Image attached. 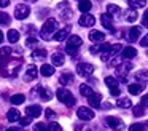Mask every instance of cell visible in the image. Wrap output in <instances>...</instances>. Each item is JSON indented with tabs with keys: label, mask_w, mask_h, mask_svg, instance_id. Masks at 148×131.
<instances>
[{
	"label": "cell",
	"mask_w": 148,
	"mask_h": 131,
	"mask_svg": "<svg viewBox=\"0 0 148 131\" xmlns=\"http://www.w3.org/2000/svg\"><path fill=\"white\" fill-rule=\"evenodd\" d=\"M132 112H134V117H143V115H145V107L142 104H138V105H135V107H134V110H132Z\"/></svg>",
	"instance_id": "34"
},
{
	"label": "cell",
	"mask_w": 148,
	"mask_h": 131,
	"mask_svg": "<svg viewBox=\"0 0 148 131\" xmlns=\"http://www.w3.org/2000/svg\"><path fill=\"white\" fill-rule=\"evenodd\" d=\"M127 89H129L131 94H140V93L145 89V85L143 83H132V85H129Z\"/></svg>",
	"instance_id": "17"
},
{
	"label": "cell",
	"mask_w": 148,
	"mask_h": 131,
	"mask_svg": "<svg viewBox=\"0 0 148 131\" xmlns=\"http://www.w3.org/2000/svg\"><path fill=\"white\" fill-rule=\"evenodd\" d=\"M100 22H102V26L107 29V30H110V32L115 30V27H113V22H112V19H110L108 15H102V16H100Z\"/></svg>",
	"instance_id": "14"
},
{
	"label": "cell",
	"mask_w": 148,
	"mask_h": 131,
	"mask_svg": "<svg viewBox=\"0 0 148 131\" xmlns=\"http://www.w3.org/2000/svg\"><path fill=\"white\" fill-rule=\"evenodd\" d=\"M140 45H142V46H145V48H147V46H148V34H147V35H145V37H143V38H142V42H140Z\"/></svg>",
	"instance_id": "45"
},
{
	"label": "cell",
	"mask_w": 148,
	"mask_h": 131,
	"mask_svg": "<svg viewBox=\"0 0 148 131\" xmlns=\"http://www.w3.org/2000/svg\"><path fill=\"white\" fill-rule=\"evenodd\" d=\"M56 29H58V21H56L54 18L46 19V22L43 24V27H42V37L45 38V40L53 38V32H54Z\"/></svg>",
	"instance_id": "1"
},
{
	"label": "cell",
	"mask_w": 148,
	"mask_h": 131,
	"mask_svg": "<svg viewBox=\"0 0 148 131\" xmlns=\"http://www.w3.org/2000/svg\"><path fill=\"white\" fill-rule=\"evenodd\" d=\"M37 75H38V69H37L35 66H29L27 67V72H26V80L29 82V80H35Z\"/></svg>",
	"instance_id": "18"
},
{
	"label": "cell",
	"mask_w": 148,
	"mask_h": 131,
	"mask_svg": "<svg viewBox=\"0 0 148 131\" xmlns=\"http://www.w3.org/2000/svg\"><path fill=\"white\" fill-rule=\"evenodd\" d=\"M116 105L121 109H127V107H132V102L129 98H118V101H116Z\"/></svg>",
	"instance_id": "27"
},
{
	"label": "cell",
	"mask_w": 148,
	"mask_h": 131,
	"mask_svg": "<svg viewBox=\"0 0 148 131\" xmlns=\"http://www.w3.org/2000/svg\"><path fill=\"white\" fill-rule=\"evenodd\" d=\"M91 8H92V3H91L89 0H80V2H78V10H80L83 15L88 13Z\"/></svg>",
	"instance_id": "22"
},
{
	"label": "cell",
	"mask_w": 148,
	"mask_h": 131,
	"mask_svg": "<svg viewBox=\"0 0 148 131\" xmlns=\"http://www.w3.org/2000/svg\"><path fill=\"white\" fill-rule=\"evenodd\" d=\"M140 104L143 105V107H148V93L147 94L143 96V98H142V101H140Z\"/></svg>",
	"instance_id": "44"
},
{
	"label": "cell",
	"mask_w": 148,
	"mask_h": 131,
	"mask_svg": "<svg viewBox=\"0 0 148 131\" xmlns=\"http://www.w3.org/2000/svg\"><path fill=\"white\" fill-rule=\"evenodd\" d=\"M147 126H148V121H147Z\"/></svg>",
	"instance_id": "50"
},
{
	"label": "cell",
	"mask_w": 148,
	"mask_h": 131,
	"mask_svg": "<svg viewBox=\"0 0 148 131\" xmlns=\"http://www.w3.org/2000/svg\"><path fill=\"white\" fill-rule=\"evenodd\" d=\"M119 51H123V46H121L119 43H113L112 48H110V51L100 54V59H102V61H108V59H112V58L115 56L116 53H119Z\"/></svg>",
	"instance_id": "8"
},
{
	"label": "cell",
	"mask_w": 148,
	"mask_h": 131,
	"mask_svg": "<svg viewBox=\"0 0 148 131\" xmlns=\"http://www.w3.org/2000/svg\"><path fill=\"white\" fill-rule=\"evenodd\" d=\"M10 5V0H0V6L2 8H5V6H8Z\"/></svg>",
	"instance_id": "46"
},
{
	"label": "cell",
	"mask_w": 148,
	"mask_h": 131,
	"mask_svg": "<svg viewBox=\"0 0 148 131\" xmlns=\"http://www.w3.org/2000/svg\"><path fill=\"white\" fill-rule=\"evenodd\" d=\"M81 43H83V40H81L78 35H72V37H69V42H67V46H72V48H80Z\"/></svg>",
	"instance_id": "15"
},
{
	"label": "cell",
	"mask_w": 148,
	"mask_h": 131,
	"mask_svg": "<svg viewBox=\"0 0 148 131\" xmlns=\"http://www.w3.org/2000/svg\"><path fill=\"white\" fill-rule=\"evenodd\" d=\"M145 126L147 125H143V123H132L129 126V131H145Z\"/></svg>",
	"instance_id": "35"
},
{
	"label": "cell",
	"mask_w": 148,
	"mask_h": 131,
	"mask_svg": "<svg viewBox=\"0 0 148 131\" xmlns=\"http://www.w3.org/2000/svg\"><path fill=\"white\" fill-rule=\"evenodd\" d=\"M140 34H142V29L135 26V27H131V29L126 30V38H127L129 42H135L138 37H140Z\"/></svg>",
	"instance_id": "10"
},
{
	"label": "cell",
	"mask_w": 148,
	"mask_h": 131,
	"mask_svg": "<svg viewBox=\"0 0 148 131\" xmlns=\"http://www.w3.org/2000/svg\"><path fill=\"white\" fill-rule=\"evenodd\" d=\"M26 112H27V117L37 118V117H40V115H42V107L34 104V105H29V107L26 109Z\"/></svg>",
	"instance_id": "12"
},
{
	"label": "cell",
	"mask_w": 148,
	"mask_h": 131,
	"mask_svg": "<svg viewBox=\"0 0 148 131\" xmlns=\"http://www.w3.org/2000/svg\"><path fill=\"white\" fill-rule=\"evenodd\" d=\"M10 101H11V104L19 105V104H23V102L26 101V96H24V94H13L10 98Z\"/></svg>",
	"instance_id": "30"
},
{
	"label": "cell",
	"mask_w": 148,
	"mask_h": 131,
	"mask_svg": "<svg viewBox=\"0 0 148 131\" xmlns=\"http://www.w3.org/2000/svg\"><path fill=\"white\" fill-rule=\"evenodd\" d=\"M7 118H8V121H19L21 120V114H19V110L18 109H10L8 110V114H7Z\"/></svg>",
	"instance_id": "16"
},
{
	"label": "cell",
	"mask_w": 148,
	"mask_h": 131,
	"mask_svg": "<svg viewBox=\"0 0 148 131\" xmlns=\"http://www.w3.org/2000/svg\"><path fill=\"white\" fill-rule=\"evenodd\" d=\"M5 131H18L16 128H10V130H5Z\"/></svg>",
	"instance_id": "48"
},
{
	"label": "cell",
	"mask_w": 148,
	"mask_h": 131,
	"mask_svg": "<svg viewBox=\"0 0 148 131\" xmlns=\"http://www.w3.org/2000/svg\"><path fill=\"white\" fill-rule=\"evenodd\" d=\"M56 96H58L59 101H61L62 104H65L67 107H72V105L75 104V98L72 96V93L65 88H59L58 93H56Z\"/></svg>",
	"instance_id": "2"
},
{
	"label": "cell",
	"mask_w": 148,
	"mask_h": 131,
	"mask_svg": "<svg viewBox=\"0 0 148 131\" xmlns=\"http://www.w3.org/2000/svg\"><path fill=\"white\" fill-rule=\"evenodd\" d=\"M7 37H8V42H10V43H16V42L19 40V32H18L16 29H10Z\"/></svg>",
	"instance_id": "25"
},
{
	"label": "cell",
	"mask_w": 148,
	"mask_h": 131,
	"mask_svg": "<svg viewBox=\"0 0 148 131\" xmlns=\"http://www.w3.org/2000/svg\"><path fill=\"white\" fill-rule=\"evenodd\" d=\"M37 91L40 93V98H42L43 101H49V99L53 98L51 91H49L48 88H43V86H38V88H37Z\"/></svg>",
	"instance_id": "24"
},
{
	"label": "cell",
	"mask_w": 148,
	"mask_h": 131,
	"mask_svg": "<svg viewBox=\"0 0 148 131\" xmlns=\"http://www.w3.org/2000/svg\"><path fill=\"white\" fill-rule=\"evenodd\" d=\"M26 45H27L29 48H35V46H37V38H35V37H29V38L26 40Z\"/></svg>",
	"instance_id": "38"
},
{
	"label": "cell",
	"mask_w": 148,
	"mask_h": 131,
	"mask_svg": "<svg viewBox=\"0 0 148 131\" xmlns=\"http://www.w3.org/2000/svg\"><path fill=\"white\" fill-rule=\"evenodd\" d=\"M29 2H37V0H29Z\"/></svg>",
	"instance_id": "49"
},
{
	"label": "cell",
	"mask_w": 148,
	"mask_h": 131,
	"mask_svg": "<svg viewBox=\"0 0 148 131\" xmlns=\"http://www.w3.org/2000/svg\"><path fill=\"white\" fill-rule=\"evenodd\" d=\"M107 13H108V15H119V13H121V8H119L118 5H107Z\"/></svg>",
	"instance_id": "32"
},
{
	"label": "cell",
	"mask_w": 148,
	"mask_h": 131,
	"mask_svg": "<svg viewBox=\"0 0 148 131\" xmlns=\"http://www.w3.org/2000/svg\"><path fill=\"white\" fill-rule=\"evenodd\" d=\"M72 82H73V75H72L70 72L62 73V75L59 77V83H61V85H69V83H72Z\"/></svg>",
	"instance_id": "28"
},
{
	"label": "cell",
	"mask_w": 148,
	"mask_h": 131,
	"mask_svg": "<svg viewBox=\"0 0 148 131\" xmlns=\"http://www.w3.org/2000/svg\"><path fill=\"white\" fill-rule=\"evenodd\" d=\"M2 40H3V34H2V30H0V43H2Z\"/></svg>",
	"instance_id": "47"
},
{
	"label": "cell",
	"mask_w": 148,
	"mask_h": 131,
	"mask_svg": "<svg viewBox=\"0 0 148 131\" xmlns=\"http://www.w3.org/2000/svg\"><path fill=\"white\" fill-rule=\"evenodd\" d=\"M30 121H32V120H30V117H23L19 120V123L23 125V126H27V125H30Z\"/></svg>",
	"instance_id": "42"
},
{
	"label": "cell",
	"mask_w": 148,
	"mask_h": 131,
	"mask_svg": "<svg viewBox=\"0 0 148 131\" xmlns=\"http://www.w3.org/2000/svg\"><path fill=\"white\" fill-rule=\"evenodd\" d=\"M51 59H53V64H54V66H62V64L65 62V58L62 53H54L51 56Z\"/></svg>",
	"instance_id": "26"
},
{
	"label": "cell",
	"mask_w": 148,
	"mask_h": 131,
	"mask_svg": "<svg viewBox=\"0 0 148 131\" xmlns=\"http://www.w3.org/2000/svg\"><path fill=\"white\" fill-rule=\"evenodd\" d=\"M0 24H10V16L3 11H0Z\"/></svg>",
	"instance_id": "36"
},
{
	"label": "cell",
	"mask_w": 148,
	"mask_h": 131,
	"mask_svg": "<svg viewBox=\"0 0 148 131\" xmlns=\"http://www.w3.org/2000/svg\"><path fill=\"white\" fill-rule=\"evenodd\" d=\"M46 56V50H34L32 51V58L34 59H43V58Z\"/></svg>",
	"instance_id": "33"
},
{
	"label": "cell",
	"mask_w": 148,
	"mask_h": 131,
	"mask_svg": "<svg viewBox=\"0 0 148 131\" xmlns=\"http://www.w3.org/2000/svg\"><path fill=\"white\" fill-rule=\"evenodd\" d=\"M88 102H89L91 107H99L100 102H102V94H99V93H94L92 96H89V98H88Z\"/></svg>",
	"instance_id": "13"
},
{
	"label": "cell",
	"mask_w": 148,
	"mask_h": 131,
	"mask_svg": "<svg viewBox=\"0 0 148 131\" xmlns=\"http://www.w3.org/2000/svg\"><path fill=\"white\" fill-rule=\"evenodd\" d=\"M80 93L84 96V98H89V96H92L94 94V91H92V88H91L89 85H80Z\"/></svg>",
	"instance_id": "29"
},
{
	"label": "cell",
	"mask_w": 148,
	"mask_h": 131,
	"mask_svg": "<svg viewBox=\"0 0 148 131\" xmlns=\"http://www.w3.org/2000/svg\"><path fill=\"white\" fill-rule=\"evenodd\" d=\"M77 115H78L80 120L88 121V120H92V118H94V110H92V109H89V107H80L77 110Z\"/></svg>",
	"instance_id": "6"
},
{
	"label": "cell",
	"mask_w": 148,
	"mask_h": 131,
	"mask_svg": "<svg viewBox=\"0 0 148 131\" xmlns=\"http://www.w3.org/2000/svg\"><path fill=\"white\" fill-rule=\"evenodd\" d=\"M30 15V8L27 5H24V3H19V5L14 8V16H16V19H26L27 16Z\"/></svg>",
	"instance_id": "5"
},
{
	"label": "cell",
	"mask_w": 148,
	"mask_h": 131,
	"mask_svg": "<svg viewBox=\"0 0 148 131\" xmlns=\"http://www.w3.org/2000/svg\"><path fill=\"white\" fill-rule=\"evenodd\" d=\"M137 18H138V15H137V11H135L134 8L124 11V19H126L127 22H135V21H137Z\"/></svg>",
	"instance_id": "21"
},
{
	"label": "cell",
	"mask_w": 148,
	"mask_h": 131,
	"mask_svg": "<svg viewBox=\"0 0 148 131\" xmlns=\"http://www.w3.org/2000/svg\"><path fill=\"white\" fill-rule=\"evenodd\" d=\"M11 54V48L5 46V48H0V56H3V58H8Z\"/></svg>",
	"instance_id": "39"
},
{
	"label": "cell",
	"mask_w": 148,
	"mask_h": 131,
	"mask_svg": "<svg viewBox=\"0 0 148 131\" xmlns=\"http://www.w3.org/2000/svg\"><path fill=\"white\" fill-rule=\"evenodd\" d=\"M94 24H96V18H94L92 15H89V13H84V15H81V18H80V26H83V27H92Z\"/></svg>",
	"instance_id": "9"
},
{
	"label": "cell",
	"mask_w": 148,
	"mask_h": 131,
	"mask_svg": "<svg viewBox=\"0 0 148 131\" xmlns=\"http://www.w3.org/2000/svg\"><path fill=\"white\" fill-rule=\"evenodd\" d=\"M129 5H131V8H143L145 5H147V0H127Z\"/></svg>",
	"instance_id": "31"
},
{
	"label": "cell",
	"mask_w": 148,
	"mask_h": 131,
	"mask_svg": "<svg viewBox=\"0 0 148 131\" xmlns=\"http://www.w3.org/2000/svg\"><path fill=\"white\" fill-rule=\"evenodd\" d=\"M45 117H46V120H53V118L56 117L54 110H51V109H46V110H45Z\"/></svg>",
	"instance_id": "41"
},
{
	"label": "cell",
	"mask_w": 148,
	"mask_h": 131,
	"mask_svg": "<svg viewBox=\"0 0 148 131\" xmlns=\"http://www.w3.org/2000/svg\"><path fill=\"white\" fill-rule=\"evenodd\" d=\"M105 123L115 131H123L124 130V121H123L121 118H118V117H107Z\"/></svg>",
	"instance_id": "4"
},
{
	"label": "cell",
	"mask_w": 148,
	"mask_h": 131,
	"mask_svg": "<svg viewBox=\"0 0 148 131\" xmlns=\"http://www.w3.org/2000/svg\"><path fill=\"white\" fill-rule=\"evenodd\" d=\"M48 131H61V125L56 123V121H51L48 125Z\"/></svg>",
	"instance_id": "37"
},
{
	"label": "cell",
	"mask_w": 148,
	"mask_h": 131,
	"mask_svg": "<svg viewBox=\"0 0 148 131\" xmlns=\"http://www.w3.org/2000/svg\"><path fill=\"white\" fill-rule=\"evenodd\" d=\"M67 37H69V29H67V27H65V29H61V30H58L54 35H53V38H54L56 42H64Z\"/></svg>",
	"instance_id": "19"
},
{
	"label": "cell",
	"mask_w": 148,
	"mask_h": 131,
	"mask_svg": "<svg viewBox=\"0 0 148 131\" xmlns=\"http://www.w3.org/2000/svg\"><path fill=\"white\" fill-rule=\"evenodd\" d=\"M89 40L91 42H103L105 40V34H103V32H99V30H92L89 34Z\"/></svg>",
	"instance_id": "20"
},
{
	"label": "cell",
	"mask_w": 148,
	"mask_h": 131,
	"mask_svg": "<svg viewBox=\"0 0 148 131\" xmlns=\"http://www.w3.org/2000/svg\"><path fill=\"white\" fill-rule=\"evenodd\" d=\"M142 24H143V27H148V10L143 13V18H142Z\"/></svg>",
	"instance_id": "43"
},
{
	"label": "cell",
	"mask_w": 148,
	"mask_h": 131,
	"mask_svg": "<svg viewBox=\"0 0 148 131\" xmlns=\"http://www.w3.org/2000/svg\"><path fill=\"white\" fill-rule=\"evenodd\" d=\"M40 73H42L43 77H51L53 73H54V67H53L51 64H43L42 69H40Z\"/></svg>",
	"instance_id": "23"
},
{
	"label": "cell",
	"mask_w": 148,
	"mask_h": 131,
	"mask_svg": "<svg viewBox=\"0 0 148 131\" xmlns=\"http://www.w3.org/2000/svg\"><path fill=\"white\" fill-rule=\"evenodd\" d=\"M121 56H123V59H134L137 56V50L134 46H126V48H123Z\"/></svg>",
	"instance_id": "11"
},
{
	"label": "cell",
	"mask_w": 148,
	"mask_h": 131,
	"mask_svg": "<svg viewBox=\"0 0 148 131\" xmlns=\"http://www.w3.org/2000/svg\"><path fill=\"white\" fill-rule=\"evenodd\" d=\"M105 83H107V86L110 88V93H112L113 96H119V82H116V78L115 77H107L105 78Z\"/></svg>",
	"instance_id": "7"
},
{
	"label": "cell",
	"mask_w": 148,
	"mask_h": 131,
	"mask_svg": "<svg viewBox=\"0 0 148 131\" xmlns=\"http://www.w3.org/2000/svg\"><path fill=\"white\" fill-rule=\"evenodd\" d=\"M77 73L81 77H89L94 73V66L89 62H80L77 66Z\"/></svg>",
	"instance_id": "3"
},
{
	"label": "cell",
	"mask_w": 148,
	"mask_h": 131,
	"mask_svg": "<svg viewBox=\"0 0 148 131\" xmlns=\"http://www.w3.org/2000/svg\"><path fill=\"white\" fill-rule=\"evenodd\" d=\"M34 131H48V126L45 123H37L34 126Z\"/></svg>",
	"instance_id": "40"
}]
</instances>
